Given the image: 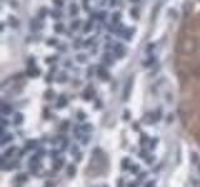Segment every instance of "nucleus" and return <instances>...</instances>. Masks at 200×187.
<instances>
[{
	"label": "nucleus",
	"instance_id": "nucleus-12",
	"mask_svg": "<svg viewBox=\"0 0 200 187\" xmlns=\"http://www.w3.org/2000/svg\"><path fill=\"white\" fill-rule=\"evenodd\" d=\"M68 79H66V74L65 72H60L59 76H58V82H65Z\"/></svg>",
	"mask_w": 200,
	"mask_h": 187
},
{
	"label": "nucleus",
	"instance_id": "nucleus-10",
	"mask_svg": "<svg viewBox=\"0 0 200 187\" xmlns=\"http://www.w3.org/2000/svg\"><path fill=\"white\" fill-rule=\"evenodd\" d=\"M54 30H55V32H58V34H61V32H64V31H65L64 25H63V24H55Z\"/></svg>",
	"mask_w": 200,
	"mask_h": 187
},
{
	"label": "nucleus",
	"instance_id": "nucleus-14",
	"mask_svg": "<svg viewBox=\"0 0 200 187\" xmlns=\"http://www.w3.org/2000/svg\"><path fill=\"white\" fill-rule=\"evenodd\" d=\"M120 18H122V14H120L119 11H116L113 14V22H118L120 20Z\"/></svg>",
	"mask_w": 200,
	"mask_h": 187
},
{
	"label": "nucleus",
	"instance_id": "nucleus-9",
	"mask_svg": "<svg viewBox=\"0 0 200 187\" xmlns=\"http://www.w3.org/2000/svg\"><path fill=\"white\" fill-rule=\"evenodd\" d=\"M78 11H79V9H78V6L75 5V4H73V5H70V9H69V13H70V15H71V16H75L76 14H78Z\"/></svg>",
	"mask_w": 200,
	"mask_h": 187
},
{
	"label": "nucleus",
	"instance_id": "nucleus-15",
	"mask_svg": "<svg viewBox=\"0 0 200 187\" xmlns=\"http://www.w3.org/2000/svg\"><path fill=\"white\" fill-rule=\"evenodd\" d=\"M9 22H11L13 27H16L18 25H19V21H18V20H16V19L14 18V16H10V18H9Z\"/></svg>",
	"mask_w": 200,
	"mask_h": 187
},
{
	"label": "nucleus",
	"instance_id": "nucleus-33",
	"mask_svg": "<svg viewBox=\"0 0 200 187\" xmlns=\"http://www.w3.org/2000/svg\"><path fill=\"white\" fill-rule=\"evenodd\" d=\"M93 41H94V37H93V39H89V40H88L84 45H85V46H89V45H91V43H93Z\"/></svg>",
	"mask_w": 200,
	"mask_h": 187
},
{
	"label": "nucleus",
	"instance_id": "nucleus-25",
	"mask_svg": "<svg viewBox=\"0 0 200 187\" xmlns=\"http://www.w3.org/2000/svg\"><path fill=\"white\" fill-rule=\"evenodd\" d=\"M105 16H106V13L105 11H101V13L98 14V19H99V20H101V21L105 20Z\"/></svg>",
	"mask_w": 200,
	"mask_h": 187
},
{
	"label": "nucleus",
	"instance_id": "nucleus-36",
	"mask_svg": "<svg viewBox=\"0 0 200 187\" xmlns=\"http://www.w3.org/2000/svg\"><path fill=\"white\" fill-rule=\"evenodd\" d=\"M128 187H136V185H135V183H129Z\"/></svg>",
	"mask_w": 200,
	"mask_h": 187
},
{
	"label": "nucleus",
	"instance_id": "nucleus-19",
	"mask_svg": "<svg viewBox=\"0 0 200 187\" xmlns=\"http://www.w3.org/2000/svg\"><path fill=\"white\" fill-rule=\"evenodd\" d=\"M93 29V22L91 21H88L85 24V29H84V32H89L90 30Z\"/></svg>",
	"mask_w": 200,
	"mask_h": 187
},
{
	"label": "nucleus",
	"instance_id": "nucleus-13",
	"mask_svg": "<svg viewBox=\"0 0 200 187\" xmlns=\"http://www.w3.org/2000/svg\"><path fill=\"white\" fill-rule=\"evenodd\" d=\"M80 24H81L80 20H74V21L71 22V29H73V30H78L79 27H80Z\"/></svg>",
	"mask_w": 200,
	"mask_h": 187
},
{
	"label": "nucleus",
	"instance_id": "nucleus-11",
	"mask_svg": "<svg viewBox=\"0 0 200 187\" xmlns=\"http://www.w3.org/2000/svg\"><path fill=\"white\" fill-rule=\"evenodd\" d=\"M46 14H48V10H46L45 8H41L40 10H39V13H38V16H39V19H41V20H43V19H45Z\"/></svg>",
	"mask_w": 200,
	"mask_h": 187
},
{
	"label": "nucleus",
	"instance_id": "nucleus-37",
	"mask_svg": "<svg viewBox=\"0 0 200 187\" xmlns=\"http://www.w3.org/2000/svg\"><path fill=\"white\" fill-rule=\"evenodd\" d=\"M130 1H133V3H136V1H139V0H130Z\"/></svg>",
	"mask_w": 200,
	"mask_h": 187
},
{
	"label": "nucleus",
	"instance_id": "nucleus-3",
	"mask_svg": "<svg viewBox=\"0 0 200 187\" xmlns=\"http://www.w3.org/2000/svg\"><path fill=\"white\" fill-rule=\"evenodd\" d=\"M98 75L101 77V79H104V80H106L108 79V71H106V69L104 67V66H99V69H98Z\"/></svg>",
	"mask_w": 200,
	"mask_h": 187
},
{
	"label": "nucleus",
	"instance_id": "nucleus-27",
	"mask_svg": "<svg viewBox=\"0 0 200 187\" xmlns=\"http://www.w3.org/2000/svg\"><path fill=\"white\" fill-rule=\"evenodd\" d=\"M81 45V40L80 39H76L75 43H74V49H79V46Z\"/></svg>",
	"mask_w": 200,
	"mask_h": 187
},
{
	"label": "nucleus",
	"instance_id": "nucleus-26",
	"mask_svg": "<svg viewBox=\"0 0 200 187\" xmlns=\"http://www.w3.org/2000/svg\"><path fill=\"white\" fill-rule=\"evenodd\" d=\"M21 121H23V115H21V114H18V115L15 116V124L19 125Z\"/></svg>",
	"mask_w": 200,
	"mask_h": 187
},
{
	"label": "nucleus",
	"instance_id": "nucleus-2",
	"mask_svg": "<svg viewBox=\"0 0 200 187\" xmlns=\"http://www.w3.org/2000/svg\"><path fill=\"white\" fill-rule=\"evenodd\" d=\"M3 107H1V112H3V115H10L11 112L14 111V109H13V105H10V104H5V102H3V105H1Z\"/></svg>",
	"mask_w": 200,
	"mask_h": 187
},
{
	"label": "nucleus",
	"instance_id": "nucleus-4",
	"mask_svg": "<svg viewBox=\"0 0 200 187\" xmlns=\"http://www.w3.org/2000/svg\"><path fill=\"white\" fill-rule=\"evenodd\" d=\"M30 27H31L33 31H36V30L41 29V25H40V22L36 20V19H33V20L30 21Z\"/></svg>",
	"mask_w": 200,
	"mask_h": 187
},
{
	"label": "nucleus",
	"instance_id": "nucleus-5",
	"mask_svg": "<svg viewBox=\"0 0 200 187\" xmlns=\"http://www.w3.org/2000/svg\"><path fill=\"white\" fill-rule=\"evenodd\" d=\"M130 86H131V80H129L127 81V84H125V90H124V100H127L128 99V96H129V90H130Z\"/></svg>",
	"mask_w": 200,
	"mask_h": 187
},
{
	"label": "nucleus",
	"instance_id": "nucleus-6",
	"mask_svg": "<svg viewBox=\"0 0 200 187\" xmlns=\"http://www.w3.org/2000/svg\"><path fill=\"white\" fill-rule=\"evenodd\" d=\"M26 150H34L35 147H38V142L35 141V140H31V141H28L26 145H25Z\"/></svg>",
	"mask_w": 200,
	"mask_h": 187
},
{
	"label": "nucleus",
	"instance_id": "nucleus-34",
	"mask_svg": "<svg viewBox=\"0 0 200 187\" xmlns=\"http://www.w3.org/2000/svg\"><path fill=\"white\" fill-rule=\"evenodd\" d=\"M54 44H57V40H55V39H53V40H48V45H54Z\"/></svg>",
	"mask_w": 200,
	"mask_h": 187
},
{
	"label": "nucleus",
	"instance_id": "nucleus-30",
	"mask_svg": "<svg viewBox=\"0 0 200 187\" xmlns=\"http://www.w3.org/2000/svg\"><path fill=\"white\" fill-rule=\"evenodd\" d=\"M130 171L133 172V174H136V172L139 171V166H136V165H134V166H131V168H130Z\"/></svg>",
	"mask_w": 200,
	"mask_h": 187
},
{
	"label": "nucleus",
	"instance_id": "nucleus-35",
	"mask_svg": "<svg viewBox=\"0 0 200 187\" xmlns=\"http://www.w3.org/2000/svg\"><path fill=\"white\" fill-rule=\"evenodd\" d=\"M116 1H118V0H111V1H110V5H111V6H114Z\"/></svg>",
	"mask_w": 200,
	"mask_h": 187
},
{
	"label": "nucleus",
	"instance_id": "nucleus-7",
	"mask_svg": "<svg viewBox=\"0 0 200 187\" xmlns=\"http://www.w3.org/2000/svg\"><path fill=\"white\" fill-rule=\"evenodd\" d=\"M68 104V100L65 96H59V101H58V107H63Z\"/></svg>",
	"mask_w": 200,
	"mask_h": 187
},
{
	"label": "nucleus",
	"instance_id": "nucleus-8",
	"mask_svg": "<svg viewBox=\"0 0 200 187\" xmlns=\"http://www.w3.org/2000/svg\"><path fill=\"white\" fill-rule=\"evenodd\" d=\"M50 15H52L54 19H60V18H63V13L60 10H52L50 11Z\"/></svg>",
	"mask_w": 200,
	"mask_h": 187
},
{
	"label": "nucleus",
	"instance_id": "nucleus-29",
	"mask_svg": "<svg viewBox=\"0 0 200 187\" xmlns=\"http://www.w3.org/2000/svg\"><path fill=\"white\" fill-rule=\"evenodd\" d=\"M54 4H55V5H57L58 8H60V6H63L64 1H63V0H54Z\"/></svg>",
	"mask_w": 200,
	"mask_h": 187
},
{
	"label": "nucleus",
	"instance_id": "nucleus-16",
	"mask_svg": "<svg viewBox=\"0 0 200 187\" xmlns=\"http://www.w3.org/2000/svg\"><path fill=\"white\" fill-rule=\"evenodd\" d=\"M76 60L79 63H85L86 61V56L84 55V54H79L78 56H76Z\"/></svg>",
	"mask_w": 200,
	"mask_h": 187
},
{
	"label": "nucleus",
	"instance_id": "nucleus-28",
	"mask_svg": "<svg viewBox=\"0 0 200 187\" xmlns=\"http://www.w3.org/2000/svg\"><path fill=\"white\" fill-rule=\"evenodd\" d=\"M86 117V115L84 112H78V120H84Z\"/></svg>",
	"mask_w": 200,
	"mask_h": 187
},
{
	"label": "nucleus",
	"instance_id": "nucleus-23",
	"mask_svg": "<svg viewBox=\"0 0 200 187\" xmlns=\"http://www.w3.org/2000/svg\"><path fill=\"white\" fill-rule=\"evenodd\" d=\"M53 96H54V91L53 90H48L46 91V94H45V99H53Z\"/></svg>",
	"mask_w": 200,
	"mask_h": 187
},
{
	"label": "nucleus",
	"instance_id": "nucleus-24",
	"mask_svg": "<svg viewBox=\"0 0 200 187\" xmlns=\"http://www.w3.org/2000/svg\"><path fill=\"white\" fill-rule=\"evenodd\" d=\"M80 130L84 132H89V131H91V125H84L83 127H80Z\"/></svg>",
	"mask_w": 200,
	"mask_h": 187
},
{
	"label": "nucleus",
	"instance_id": "nucleus-17",
	"mask_svg": "<svg viewBox=\"0 0 200 187\" xmlns=\"http://www.w3.org/2000/svg\"><path fill=\"white\" fill-rule=\"evenodd\" d=\"M11 138H13L11 135H5V134H4V137H3V140H1V143H3V145H5V143H6V141H9V140L11 141Z\"/></svg>",
	"mask_w": 200,
	"mask_h": 187
},
{
	"label": "nucleus",
	"instance_id": "nucleus-21",
	"mask_svg": "<svg viewBox=\"0 0 200 187\" xmlns=\"http://www.w3.org/2000/svg\"><path fill=\"white\" fill-rule=\"evenodd\" d=\"M109 58H111V56H109L108 54H105V55H104V58H103V60H104L105 63H108L109 65H113V63H114V61H113L111 59H109Z\"/></svg>",
	"mask_w": 200,
	"mask_h": 187
},
{
	"label": "nucleus",
	"instance_id": "nucleus-32",
	"mask_svg": "<svg viewBox=\"0 0 200 187\" xmlns=\"http://www.w3.org/2000/svg\"><path fill=\"white\" fill-rule=\"evenodd\" d=\"M55 60H57V58H55V56H52V59H46V63H53V61H55Z\"/></svg>",
	"mask_w": 200,
	"mask_h": 187
},
{
	"label": "nucleus",
	"instance_id": "nucleus-1",
	"mask_svg": "<svg viewBox=\"0 0 200 187\" xmlns=\"http://www.w3.org/2000/svg\"><path fill=\"white\" fill-rule=\"evenodd\" d=\"M114 53H115V55H116V58H123V56L125 55V53H127V49H125V46L123 45V44H116L115 45V48H114Z\"/></svg>",
	"mask_w": 200,
	"mask_h": 187
},
{
	"label": "nucleus",
	"instance_id": "nucleus-18",
	"mask_svg": "<svg viewBox=\"0 0 200 187\" xmlns=\"http://www.w3.org/2000/svg\"><path fill=\"white\" fill-rule=\"evenodd\" d=\"M122 165H123V168H124V170H127V168H129V167H130V160H128V158H125V160H123Z\"/></svg>",
	"mask_w": 200,
	"mask_h": 187
},
{
	"label": "nucleus",
	"instance_id": "nucleus-31",
	"mask_svg": "<svg viewBox=\"0 0 200 187\" xmlns=\"http://www.w3.org/2000/svg\"><path fill=\"white\" fill-rule=\"evenodd\" d=\"M145 177H146V174H145V172H141V174H139L138 180H139V181H143L144 179H145Z\"/></svg>",
	"mask_w": 200,
	"mask_h": 187
},
{
	"label": "nucleus",
	"instance_id": "nucleus-20",
	"mask_svg": "<svg viewBox=\"0 0 200 187\" xmlns=\"http://www.w3.org/2000/svg\"><path fill=\"white\" fill-rule=\"evenodd\" d=\"M75 166H74V165H70V166H69V170H68V174L69 175H70V176H74V175H75Z\"/></svg>",
	"mask_w": 200,
	"mask_h": 187
},
{
	"label": "nucleus",
	"instance_id": "nucleus-22",
	"mask_svg": "<svg viewBox=\"0 0 200 187\" xmlns=\"http://www.w3.org/2000/svg\"><path fill=\"white\" fill-rule=\"evenodd\" d=\"M63 163H64V160H58L57 162H55V165H54V167H55V170H59V168H61V166H63Z\"/></svg>",
	"mask_w": 200,
	"mask_h": 187
}]
</instances>
